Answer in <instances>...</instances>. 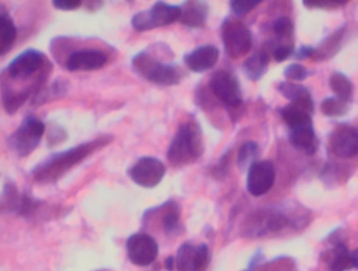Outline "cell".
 <instances>
[{
  "label": "cell",
  "mask_w": 358,
  "mask_h": 271,
  "mask_svg": "<svg viewBox=\"0 0 358 271\" xmlns=\"http://www.w3.org/2000/svg\"><path fill=\"white\" fill-rule=\"evenodd\" d=\"M292 21L288 17H280L273 23V31L278 37H288L293 33Z\"/></svg>",
  "instance_id": "cell-30"
},
{
  "label": "cell",
  "mask_w": 358,
  "mask_h": 271,
  "mask_svg": "<svg viewBox=\"0 0 358 271\" xmlns=\"http://www.w3.org/2000/svg\"><path fill=\"white\" fill-rule=\"evenodd\" d=\"M127 249L129 258L138 266H148L158 256V244L146 233H136L129 237Z\"/></svg>",
  "instance_id": "cell-12"
},
{
  "label": "cell",
  "mask_w": 358,
  "mask_h": 271,
  "mask_svg": "<svg viewBox=\"0 0 358 271\" xmlns=\"http://www.w3.org/2000/svg\"><path fill=\"white\" fill-rule=\"evenodd\" d=\"M293 46L291 44H282V46H278V48H274L273 55L274 60L276 62H282V61L287 60L291 55L293 54Z\"/></svg>",
  "instance_id": "cell-34"
},
{
  "label": "cell",
  "mask_w": 358,
  "mask_h": 271,
  "mask_svg": "<svg viewBox=\"0 0 358 271\" xmlns=\"http://www.w3.org/2000/svg\"><path fill=\"white\" fill-rule=\"evenodd\" d=\"M278 90L285 98L291 101V104L312 115L314 111L313 99L306 86L284 81L278 84Z\"/></svg>",
  "instance_id": "cell-17"
},
{
  "label": "cell",
  "mask_w": 358,
  "mask_h": 271,
  "mask_svg": "<svg viewBox=\"0 0 358 271\" xmlns=\"http://www.w3.org/2000/svg\"><path fill=\"white\" fill-rule=\"evenodd\" d=\"M347 4V0H303L308 8H337Z\"/></svg>",
  "instance_id": "cell-32"
},
{
  "label": "cell",
  "mask_w": 358,
  "mask_h": 271,
  "mask_svg": "<svg viewBox=\"0 0 358 271\" xmlns=\"http://www.w3.org/2000/svg\"><path fill=\"white\" fill-rule=\"evenodd\" d=\"M320 111L328 117H341L348 111V103L337 97H329L322 101Z\"/></svg>",
  "instance_id": "cell-27"
},
{
  "label": "cell",
  "mask_w": 358,
  "mask_h": 271,
  "mask_svg": "<svg viewBox=\"0 0 358 271\" xmlns=\"http://www.w3.org/2000/svg\"><path fill=\"white\" fill-rule=\"evenodd\" d=\"M53 65L45 53L28 48L12 59L1 74V82L22 84L24 82L39 81L47 83Z\"/></svg>",
  "instance_id": "cell-3"
},
{
  "label": "cell",
  "mask_w": 358,
  "mask_h": 271,
  "mask_svg": "<svg viewBox=\"0 0 358 271\" xmlns=\"http://www.w3.org/2000/svg\"><path fill=\"white\" fill-rule=\"evenodd\" d=\"M204 153L202 130L196 121L183 122L167 148L166 157L173 167L196 163Z\"/></svg>",
  "instance_id": "cell-2"
},
{
  "label": "cell",
  "mask_w": 358,
  "mask_h": 271,
  "mask_svg": "<svg viewBox=\"0 0 358 271\" xmlns=\"http://www.w3.org/2000/svg\"><path fill=\"white\" fill-rule=\"evenodd\" d=\"M209 90L230 109H236L242 105L243 96L241 85L234 74L228 71H217L209 80Z\"/></svg>",
  "instance_id": "cell-9"
},
{
  "label": "cell",
  "mask_w": 358,
  "mask_h": 271,
  "mask_svg": "<svg viewBox=\"0 0 358 271\" xmlns=\"http://www.w3.org/2000/svg\"><path fill=\"white\" fill-rule=\"evenodd\" d=\"M166 174V166L160 159L152 155L141 157L127 170L129 178L144 188H154L160 184Z\"/></svg>",
  "instance_id": "cell-8"
},
{
  "label": "cell",
  "mask_w": 358,
  "mask_h": 271,
  "mask_svg": "<svg viewBox=\"0 0 358 271\" xmlns=\"http://www.w3.org/2000/svg\"><path fill=\"white\" fill-rule=\"evenodd\" d=\"M131 67L140 77L157 85H177L184 78V71L179 65L163 62L146 50L133 57Z\"/></svg>",
  "instance_id": "cell-4"
},
{
  "label": "cell",
  "mask_w": 358,
  "mask_h": 271,
  "mask_svg": "<svg viewBox=\"0 0 358 271\" xmlns=\"http://www.w3.org/2000/svg\"><path fill=\"white\" fill-rule=\"evenodd\" d=\"M66 138H68V134L64 128L60 126H54L50 130L49 134H48V143H49L50 147L56 146V145L64 142Z\"/></svg>",
  "instance_id": "cell-33"
},
{
  "label": "cell",
  "mask_w": 358,
  "mask_h": 271,
  "mask_svg": "<svg viewBox=\"0 0 358 271\" xmlns=\"http://www.w3.org/2000/svg\"><path fill=\"white\" fill-rule=\"evenodd\" d=\"M262 4V0H232L230 8L236 16H244Z\"/></svg>",
  "instance_id": "cell-29"
},
{
  "label": "cell",
  "mask_w": 358,
  "mask_h": 271,
  "mask_svg": "<svg viewBox=\"0 0 358 271\" xmlns=\"http://www.w3.org/2000/svg\"><path fill=\"white\" fill-rule=\"evenodd\" d=\"M329 85L335 97L349 103L353 98L354 85L351 80L341 73H334L329 80Z\"/></svg>",
  "instance_id": "cell-22"
},
{
  "label": "cell",
  "mask_w": 358,
  "mask_h": 271,
  "mask_svg": "<svg viewBox=\"0 0 358 271\" xmlns=\"http://www.w3.org/2000/svg\"><path fill=\"white\" fill-rule=\"evenodd\" d=\"M20 197L22 195H20V193H18L15 183L12 182V181H7L5 186H3V197H1L3 210L7 208L9 211H12V210L17 211Z\"/></svg>",
  "instance_id": "cell-28"
},
{
  "label": "cell",
  "mask_w": 358,
  "mask_h": 271,
  "mask_svg": "<svg viewBox=\"0 0 358 271\" xmlns=\"http://www.w3.org/2000/svg\"><path fill=\"white\" fill-rule=\"evenodd\" d=\"M114 141L112 134H101L93 140L81 143L59 153L49 155L47 159L37 164L32 170L35 182L52 184L66 176L75 166L104 148Z\"/></svg>",
  "instance_id": "cell-1"
},
{
  "label": "cell",
  "mask_w": 358,
  "mask_h": 271,
  "mask_svg": "<svg viewBox=\"0 0 358 271\" xmlns=\"http://www.w3.org/2000/svg\"><path fill=\"white\" fill-rule=\"evenodd\" d=\"M314 54H315V48H311V46H301L299 50H297L295 58L299 60H303V59L313 58Z\"/></svg>",
  "instance_id": "cell-37"
},
{
  "label": "cell",
  "mask_w": 358,
  "mask_h": 271,
  "mask_svg": "<svg viewBox=\"0 0 358 271\" xmlns=\"http://www.w3.org/2000/svg\"><path fill=\"white\" fill-rule=\"evenodd\" d=\"M176 266V260H173V258H169L166 260V268L169 269V271L173 270V267Z\"/></svg>",
  "instance_id": "cell-38"
},
{
  "label": "cell",
  "mask_w": 358,
  "mask_h": 271,
  "mask_svg": "<svg viewBox=\"0 0 358 271\" xmlns=\"http://www.w3.org/2000/svg\"><path fill=\"white\" fill-rule=\"evenodd\" d=\"M108 62V56L103 50L98 48H81L69 55L64 65L68 71H97L106 67Z\"/></svg>",
  "instance_id": "cell-11"
},
{
  "label": "cell",
  "mask_w": 358,
  "mask_h": 271,
  "mask_svg": "<svg viewBox=\"0 0 358 271\" xmlns=\"http://www.w3.org/2000/svg\"><path fill=\"white\" fill-rule=\"evenodd\" d=\"M275 167L269 160L257 161L248 168L247 190L253 197L266 195L275 181Z\"/></svg>",
  "instance_id": "cell-10"
},
{
  "label": "cell",
  "mask_w": 358,
  "mask_h": 271,
  "mask_svg": "<svg viewBox=\"0 0 358 271\" xmlns=\"http://www.w3.org/2000/svg\"><path fill=\"white\" fill-rule=\"evenodd\" d=\"M52 4L56 8L62 11L76 10L83 6V1L80 0H54Z\"/></svg>",
  "instance_id": "cell-35"
},
{
  "label": "cell",
  "mask_w": 358,
  "mask_h": 271,
  "mask_svg": "<svg viewBox=\"0 0 358 271\" xmlns=\"http://www.w3.org/2000/svg\"><path fill=\"white\" fill-rule=\"evenodd\" d=\"M221 37L225 53L232 59L248 54L252 46L250 29L242 21L226 18L221 25Z\"/></svg>",
  "instance_id": "cell-7"
},
{
  "label": "cell",
  "mask_w": 358,
  "mask_h": 271,
  "mask_svg": "<svg viewBox=\"0 0 358 271\" xmlns=\"http://www.w3.org/2000/svg\"><path fill=\"white\" fill-rule=\"evenodd\" d=\"M282 119L286 122L290 130L312 123V118L310 113L294 105L289 104L280 111Z\"/></svg>",
  "instance_id": "cell-23"
},
{
  "label": "cell",
  "mask_w": 358,
  "mask_h": 271,
  "mask_svg": "<svg viewBox=\"0 0 358 271\" xmlns=\"http://www.w3.org/2000/svg\"><path fill=\"white\" fill-rule=\"evenodd\" d=\"M181 6H173L164 1H157L148 10L134 15L131 27L137 32H148L157 27H166L180 20Z\"/></svg>",
  "instance_id": "cell-6"
},
{
  "label": "cell",
  "mask_w": 358,
  "mask_h": 271,
  "mask_svg": "<svg viewBox=\"0 0 358 271\" xmlns=\"http://www.w3.org/2000/svg\"><path fill=\"white\" fill-rule=\"evenodd\" d=\"M17 38V27L5 6L0 8V55L5 56L13 48Z\"/></svg>",
  "instance_id": "cell-20"
},
{
  "label": "cell",
  "mask_w": 358,
  "mask_h": 271,
  "mask_svg": "<svg viewBox=\"0 0 358 271\" xmlns=\"http://www.w3.org/2000/svg\"><path fill=\"white\" fill-rule=\"evenodd\" d=\"M180 22L189 29H203L208 19L209 6L204 1H185L181 6Z\"/></svg>",
  "instance_id": "cell-18"
},
{
  "label": "cell",
  "mask_w": 358,
  "mask_h": 271,
  "mask_svg": "<svg viewBox=\"0 0 358 271\" xmlns=\"http://www.w3.org/2000/svg\"><path fill=\"white\" fill-rule=\"evenodd\" d=\"M162 225L165 232L171 233L179 226L180 209L175 202H167L162 206Z\"/></svg>",
  "instance_id": "cell-25"
},
{
  "label": "cell",
  "mask_w": 358,
  "mask_h": 271,
  "mask_svg": "<svg viewBox=\"0 0 358 271\" xmlns=\"http://www.w3.org/2000/svg\"><path fill=\"white\" fill-rule=\"evenodd\" d=\"M259 145L253 141H248L240 147L238 153V166L241 169L250 167L259 155Z\"/></svg>",
  "instance_id": "cell-26"
},
{
  "label": "cell",
  "mask_w": 358,
  "mask_h": 271,
  "mask_svg": "<svg viewBox=\"0 0 358 271\" xmlns=\"http://www.w3.org/2000/svg\"><path fill=\"white\" fill-rule=\"evenodd\" d=\"M228 165H229V153H225L220 160L219 163L215 166L213 172L217 178L224 176L227 172Z\"/></svg>",
  "instance_id": "cell-36"
},
{
  "label": "cell",
  "mask_w": 358,
  "mask_h": 271,
  "mask_svg": "<svg viewBox=\"0 0 358 271\" xmlns=\"http://www.w3.org/2000/svg\"><path fill=\"white\" fill-rule=\"evenodd\" d=\"M175 260L179 271H205L208 266V247L205 244L198 246L189 243L183 244Z\"/></svg>",
  "instance_id": "cell-14"
},
{
  "label": "cell",
  "mask_w": 358,
  "mask_h": 271,
  "mask_svg": "<svg viewBox=\"0 0 358 271\" xmlns=\"http://www.w3.org/2000/svg\"><path fill=\"white\" fill-rule=\"evenodd\" d=\"M98 271H108V270H98Z\"/></svg>",
  "instance_id": "cell-39"
},
{
  "label": "cell",
  "mask_w": 358,
  "mask_h": 271,
  "mask_svg": "<svg viewBox=\"0 0 358 271\" xmlns=\"http://www.w3.org/2000/svg\"><path fill=\"white\" fill-rule=\"evenodd\" d=\"M269 62L270 55L267 50H261L257 54H253L243 64L245 75L251 81H257L265 75Z\"/></svg>",
  "instance_id": "cell-21"
},
{
  "label": "cell",
  "mask_w": 358,
  "mask_h": 271,
  "mask_svg": "<svg viewBox=\"0 0 358 271\" xmlns=\"http://www.w3.org/2000/svg\"><path fill=\"white\" fill-rule=\"evenodd\" d=\"M289 140L293 146L301 149L308 155H313L317 151V137L314 130L313 122L290 130Z\"/></svg>",
  "instance_id": "cell-19"
},
{
  "label": "cell",
  "mask_w": 358,
  "mask_h": 271,
  "mask_svg": "<svg viewBox=\"0 0 358 271\" xmlns=\"http://www.w3.org/2000/svg\"><path fill=\"white\" fill-rule=\"evenodd\" d=\"M69 90V81L66 79H56L49 88H43L34 99L33 103L41 105L50 100H55L64 96Z\"/></svg>",
  "instance_id": "cell-24"
},
{
  "label": "cell",
  "mask_w": 358,
  "mask_h": 271,
  "mask_svg": "<svg viewBox=\"0 0 358 271\" xmlns=\"http://www.w3.org/2000/svg\"><path fill=\"white\" fill-rule=\"evenodd\" d=\"M288 224L289 218L284 214L265 210V211H257L251 214L247 218L245 229L248 233L259 235L268 231L275 232V231L282 230Z\"/></svg>",
  "instance_id": "cell-15"
},
{
  "label": "cell",
  "mask_w": 358,
  "mask_h": 271,
  "mask_svg": "<svg viewBox=\"0 0 358 271\" xmlns=\"http://www.w3.org/2000/svg\"><path fill=\"white\" fill-rule=\"evenodd\" d=\"M329 146L336 157L354 158L358 155V128L341 125L335 128L329 139Z\"/></svg>",
  "instance_id": "cell-13"
},
{
  "label": "cell",
  "mask_w": 358,
  "mask_h": 271,
  "mask_svg": "<svg viewBox=\"0 0 358 271\" xmlns=\"http://www.w3.org/2000/svg\"><path fill=\"white\" fill-rule=\"evenodd\" d=\"M45 132V124L34 115H29L8 138V147L18 158H27L37 148Z\"/></svg>",
  "instance_id": "cell-5"
},
{
  "label": "cell",
  "mask_w": 358,
  "mask_h": 271,
  "mask_svg": "<svg viewBox=\"0 0 358 271\" xmlns=\"http://www.w3.org/2000/svg\"><path fill=\"white\" fill-rule=\"evenodd\" d=\"M220 50L213 44H203L184 56V63L194 73H204L217 64Z\"/></svg>",
  "instance_id": "cell-16"
},
{
  "label": "cell",
  "mask_w": 358,
  "mask_h": 271,
  "mask_svg": "<svg viewBox=\"0 0 358 271\" xmlns=\"http://www.w3.org/2000/svg\"><path fill=\"white\" fill-rule=\"evenodd\" d=\"M284 76L289 80L301 81L308 77V71L301 63H292L285 69Z\"/></svg>",
  "instance_id": "cell-31"
}]
</instances>
